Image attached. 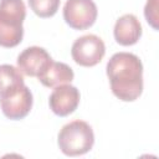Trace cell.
Segmentation results:
<instances>
[{"label":"cell","mask_w":159,"mask_h":159,"mask_svg":"<svg viewBox=\"0 0 159 159\" xmlns=\"http://www.w3.org/2000/svg\"><path fill=\"white\" fill-rule=\"evenodd\" d=\"M107 76L113 94L120 101H135L143 92V65L133 53H114L107 63Z\"/></svg>","instance_id":"cell-1"},{"label":"cell","mask_w":159,"mask_h":159,"mask_svg":"<svg viewBox=\"0 0 159 159\" xmlns=\"http://www.w3.org/2000/svg\"><path fill=\"white\" fill-rule=\"evenodd\" d=\"M25 16L26 7L22 0L0 1V46L10 48L22 41Z\"/></svg>","instance_id":"cell-2"},{"label":"cell","mask_w":159,"mask_h":159,"mask_svg":"<svg viewBox=\"0 0 159 159\" xmlns=\"http://www.w3.org/2000/svg\"><path fill=\"white\" fill-rule=\"evenodd\" d=\"M61 152L67 157L83 155L94 144V134L91 125L83 120H72L65 124L57 137Z\"/></svg>","instance_id":"cell-3"},{"label":"cell","mask_w":159,"mask_h":159,"mask_svg":"<svg viewBox=\"0 0 159 159\" xmlns=\"http://www.w3.org/2000/svg\"><path fill=\"white\" fill-rule=\"evenodd\" d=\"M106 53V46L101 37L96 35H84L77 39L71 48L73 61L83 67H92L99 63Z\"/></svg>","instance_id":"cell-4"},{"label":"cell","mask_w":159,"mask_h":159,"mask_svg":"<svg viewBox=\"0 0 159 159\" xmlns=\"http://www.w3.org/2000/svg\"><path fill=\"white\" fill-rule=\"evenodd\" d=\"M0 107L6 118L14 120L22 119L32 108V93L25 84H22L0 94Z\"/></svg>","instance_id":"cell-5"},{"label":"cell","mask_w":159,"mask_h":159,"mask_svg":"<svg viewBox=\"0 0 159 159\" xmlns=\"http://www.w3.org/2000/svg\"><path fill=\"white\" fill-rule=\"evenodd\" d=\"M97 6L92 0H67L63 6V19L75 30L91 27L97 19Z\"/></svg>","instance_id":"cell-6"},{"label":"cell","mask_w":159,"mask_h":159,"mask_svg":"<svg viewBox=\"0 0 159 159\" xmlns=\"http://www.w3.org/2000/svg\"><path fill=\"white\" fill-rule=\"evenodd\" d=\"M48 104L56 116L66 117L77 109L80 104V91L67 83L56 86L50 96Z\"/></svg>","instance_id":"cell-7"},{"label":"cell","mask_w":159,"mask_h":159,"mask_svg":"<svg viewBox=\"0 0 159 159\" xmlns=\"http://www.w3.org/2000/svg\"><path fill=\"white\" fill-rule=\"evenodd\" d=\"M51 61L52 58L45 48L39 46H31L25 48L19 55L17 67L26 76L39 77L51 63Z\"/></svg>","instance_id":"cell-8"},{"label":"cell","mask_w":159,"mask_h":159,"mask_svg":"<svg viewBox=\"0 0 159 159\" xmlns=\"http://www.w3.org/2000/svg\"><path fill=\"white\" fill-rule=\"evenodd\" d=\"M114 39L122 46H132L138 42L142 36V25L137 16L125 14L120 16L114 25Z\"/></svg>","instance_id":"cell-9"},{"label":"cell","mask_w":159,"mask_h":159,"mask_svg":"<svg viewBox=\"0 0 159 159\" xmlns=\"http://www.w3.org/2000/svg\"><path fill=\"white\" fill-rule=\"evenodd\" d=\"M75 77V73L72 68L63 63V62H55L51 61V63L46 67V70L37 77L39 81L45 87H56L60 84L70 83Z\"/></svg>","instance_id":"cell-10"},{"label":"cell","mask_w":159,"mask_h":159,"mask_svg":"<svg viewBox=\"0 0 159 159\" xmlns=\"http://www.w3.org/2000/svg\"><path fill=\"white\" fill-rule=\"evenodd\" d=\"M24 83L21 71L11 65H0V94H4Z\"/></svg>","instance_id":"cell-11"},{"label":"cell","mask_w":159,"mask_h":159,"mask_svg":"<svg viewBox=\"0 0 159 159\" xmlns=\"http://www.w3.org/2000/svg\"><path fill=\"white\" fill-rule=\"evenodd\" d=\"M31 10L40 17L53 16L60 6L61 0H27Z\"/></svg>","instance_id":"cell-12"},{"label":"cell","mask_w":159,"mask_h":159,"mask_svg":"<svg viewBox=\"0 0 159 159\" xmlns=\"http://www.w3.org/2000/svg\"><path fill=\"white\" fill-rule=\"evenodd\" d=\"M144 16L148 24L154 29L158 30V0H148L144 7Z\"/></svg>","instance_id":"cell-13"}]
</instances>
